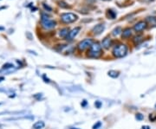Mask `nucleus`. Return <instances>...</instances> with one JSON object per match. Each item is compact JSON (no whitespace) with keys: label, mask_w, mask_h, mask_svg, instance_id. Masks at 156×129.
<instances>
[{"label":"nucleus","mask_w":156,"mask_h":129,"mask_svg":"<svg viewBox=\"0 0 156 129\" xmlns=\"http://www.w3.org/2000/svg\"><path fill=\"white\" fill-rule=\"evenodd\" d=\"M80 30H81V27H75V29H73L72 30H70L69 32L68 36H66V40L67 41H72L77 36V34L79 33Z\"/></svg>","instance_id":"423d86ee"},{"label":"nucleus","mask_w":156,"mask_h":129,"mask_svg":"<svg viewBox=\"0 0 156 129\" xmlns=\"http://www.w3.org/2000/svg\"><path fill=\"white\" fill-rule=\"evenodd\" d=\"M101 126H102V122L101 121H97L94 126H93V129H99L100 127H101Z\"/></svg>","instance_id":"aec40b11"},{"label":"nucleus","mask_w":156,"mask_h":129,"mask_svg":"<svg viewBox=\"0 0 156 129\" xmlns=\"http://www.w3.org/2000/svg\"><path fill=\"white\" fill-rule=\"evenodd\" d=\"M104 29H105L104 24H97V25H95V26L93 28L92 32H93L95 35H100V34H102V33L103 32Z\"/></svg>","instance_id":"6e6552de"},{"label":"nucleus","mask_w":156,"mask_h":129,"mask_svg":"<svg viewBox=\"0 0 156 129\" xmlns=\"http://www.w3.org/2000/svg\"><path fill=\"white\" fill-rule=\"evenodd\" d=\"M77 19V16L73 13H63L61 15V20L62 22L65 24H70L75 22Z\"/></svg>","instance_id":"20e7f679"},{"label":"nucleus","mask_w":156,"mask_h":129,"mask_svg":"<svg viewBox=\"0 0 156 129\" xmlns=\"http://www.w3.org/2000/svg\"><path fill=\"white\" fill-rule=\"evenodd\" d=\"M119 75H120L119 71H115V70H110V71H108V75L110 77H112V78H117V77L119 76Z\"/></svg>","instance_id":"4468645a"},{"label":"nucleus","mask_w":156,"mask_h":129,"mask_svg":"<svg viewBox=\"0 0 156 129\" xmlns=\"http://www.w3.org/2000/svg\"><path fill=\"white\" fill-rule=\"evenodd\" d=\"M43 78H44V79L45 80V81H44L45 82H50V80H49V78H46V75H44L43 76Z\"/></svg>","instance_id":"b1692460"},{"label":"nucleus","mask_w":156,"mask_h":129,"mask_svg":"<svg viewBox=\"0 0 156 129\" xmlns=\"http://www.w3.org/2000/svg\"><path fill=\"white\" fill-rule=\"evenodd\" d=\"M5 80V77H3V76H0V81H4Z\"/></svg>","instance_id":"cd10ccee"},{"label":"nucleus","mask_w":156,"mask_h":129,"mask_svg":"<svg viewBox=\"0 0 156 129\" xmlns=\"http://www.w3.org/2000/svg\"><path fill=\"white\" fill-rule=\"evenodd\" d=\"M58 4H59V6H60V7H62V8H65V9L69 8V5H68L65 2H63V1H62V2H59Z\"/></svg>","instance_id":"6ab92c4d"},{"label":"nucleus","mask_w":156,"mask_h":129,"mask_svg":"<svg viewBox=\"0 0 156 129\" xmlns=\"http://www.w3.org/2000/svg\"><path fill=\"white\" fill-rule=\"evenodd\" d=\"M113 56L116 58H122L125 56L128 53V47L125 44H119L114 48Z\"/></svg>","instance_id":"f03ea898"},{"label":"nucleus","mask_w":156,"mask_h":129,"mask_svg":"<svg viewBox=\"0 0 156 129\" xmlns=\"http://www.w3.org/2000/svg\"><path fill=\"white\" fill-rule=\"evenodd\" d=\"M70 129H80V128H76V127H71Z\"/></svg>","instance_id":"c85d7f7f"},{"label":"nucleus","mask_w":156,"mask_h":129,"mask_svg":"<svg viewBox=\"0 0 156 129\" xmlns=\"http://www.w3.org/2000/svg\"><path fill=\"white\" fill-rule=\"evenodd\" d=\"M147 27V24L146 21H140L137 24H135V25L134 26V30L136 32H141L143 31Z\"/></svg>","instance_id":"0eeeda50"},{"label":"nucleus","mask_w":156,"mask_h":129,"mask_svg":"<svg viewBox=\"0 0 156 129\" xmlns=\"http://www.w3.org/2000/svg\"><path fill=\"white\" fill-rule=\"evenodd\" d=\"M135 119H136L137 120H142L144 119V115H143L142 114H141V113H137V114H135Z\"/></svg>","instance_id":"a211bd4d"},{"label":"nucleus","mask_w":156,"mask_h":129,"mask_svg":"<svg viewBox=\"0 0 156 129\" xmlns=\"http://www.w3.org/2000/svg\"><path fill=\"white\" fill-rule=\"evenodd\" d=\"M86 105H87V101H86V100H84V101H83V102L82 103V106H83V107H85Z\"/></svg>","instance_id":"393cba45"},{"label":"nucleus","mask_w":156,"mask_h":129,"mask_svg":"<svg viewBox=\"0 0 156 129\" xmlns=\"http://www.w3.org/2000/svg\"><path fill=\"white\" fill-rule=\"evenodd\" d=\"M102 105V103L100 101H96L95 102V106L96 108H101Z\"/></svg>","instance_id":"4be33fe9"},{"label":"nucleus","mask_w":156,"mask_h":129,"mask_svg":"<svg viewBox=\"0 0 156 129\" xmlns=\"http://www.w3.org/2000/svg\"><path fill=\"white\" fill-rule=\"evenodd\" d=\"M142 129H150V127L148 126H142Z\"/></svg>","instance_id":"a878e982"},{"label":"nucleus","mask_w":156,"mask_h":129,"mask_svg":"<svg viewBox=\"0 0 156 129\" xmlns=\"http://www.w3.org/2000/svg\"><path fill=\"white\" fill-rule=\"evenodd\" d=\"M142 41H143V36H142L141 35H138V36H134V39H133V42H134V44L135 45L140 44Z\"/></svg>","instance_id":"f8f14e48"},{"label":"nucleus","mask_w":156,"mask_h":129,"mask_svg":"<svg viewBox=\"0 0 156 129\" xmlns=\"http://www.w3.org/2000/svg\"><path fill=\"white\" fill-rule=\"evenodd\" d=\"M142 1H144V2H152V1H153V0H142Z\"/></svg>","instance_id":"bb28decb"},{"label":"nucleus","mask_w":156,"mask_h":129,"mask_svg":"<svg viewBox=\"0 0 156 129\" xmlns=\"http://www.w3.org/2000/svg\"><path fill=\"white\" fill-rule=\"evenodd\" d=\"M146 22L151 24H156V17H147Z\"/></svg>","instance_id":"2eb2a0df"},{"label":"nucleus","mask_w":156,"mask_h":129,"mask_svg":"<svg viewBox=\"0 0 156 129\" xmlns=\"http://www.w3.org/2000/svg\"><path fill=\"white\" fill-rule=\"evenodd\" d=\"M133 32H132V29L130 28H126L125 30H123L122 31V38H128L132 36Z\"/></svg>","instance_id":"9d476101"},{"label":"nucleus","mask_w":156,"mask_h":129,"mask_svg":"<svg viewBox=\"0 0 156 129\" xmlns=\"http://www.w3.org/2000/svg\"><path fill=\"white\" fill-rule=\"evenodd\" d=\"M11 68H13V65H12L11 63H5V64L3 66V69H11Z\"/></svg>","instance_id":"412c9836"},{"label":"nucleus","mask_w":156,"mask_h":129,"mask_svg":"<svg viewBox=\"0 0 156 129\" xmlns=\"http://www.w3.org/2000/svg\"><path fill=\"white\" fill-rule=\"evenodd\" d=\"M102 54V48L99 42H93L88 51V56L91 58H98Z\"/></svg>","instance_id":"f257e3e1"},{"label":"nucleus","mask_w":156,"mask_h":129,"mask_svg":"<svg viewBox=\"0 0 156 129\" xmlns=\"http://www.w3.org/2000/svg\"><path fill=\"white\" fill-rule=\"evenodd\" d=\"M155 108H156V105H155Z\"/></svg>","instance_id":"c756f323"},{"label":"nucleus","mask_w":156,"mask_h":129,"mask_svg":"<svg viewBox=\"0 0 156 129\" xmlns=\"http://www.w3.org/2000/svg\"><path fill=\"white\" fill-rule=\"evenodd\" d=\"M121 32H122V28H121V27H116V28L113 30V33H112V34H113L114 36H118Z\"/></svg>","instance_id":"dca6fc26"},{"label":"nucleus","mask_w":156,"mask_h":129,"mask_svg":"<svg viewBox=\"0 0 156 129\" xmlns=\"http://www.w3.org/2000/svg\"><path fill=\"white\" fill-rule=\"evenodd\" d=\"M112 44H113V41L112 39H110L109 37H106L103 39L102 42V46L106 49V50H108L111 46H112Z\"/></svg>","instance_id":"1a4fd4ad"},{"label":"nucleus","mask_w":156,"mask_h":129,"mask_svg":"<svg viewBox=\"0 0 156 129\" xmlns=\"http://www.w3.org/2000/svg\"><path fill=\"white\" fill-rule=\"evenodd\" d=\"M108 17H109V18H111V19H114L115 18V17H116V13H114L113 11H111V10H108Z\"/></svg>","instance_id":"f3484780"},{"label":"nucleus","mask_w":156,"mask_h":129,"mask_svg":"<svg viewBox=\"0 0 156 129\" xmlns=\"http://www.w3.org/2000/svg\"><path fill=\"white\" fill-rule=\"evenodd\" d=\"M41 24H42L43 28H44V29H46V30L53 29V28L56 25V21L50 19V17L47 16V15H45V14H43V15H42Z\"/></svg>","instance_id":"7ed1b4c3"},{"label":"nucleus","mask_w":156,"mask_h":129,"mask_svg":"<svg viewBox=\"0 0 156 129\" xmlns=\"http://www.w3.org/2000/svg\"><path fill=\"white\" fill-rule=\"evenodd\" d=\"M45 126V124L44 121L40 120V121H36L34 125H33V129H43Z\"/></svg>","instance_id":"9b49d317"},{"label":"nucleus","mask_w":156,"mask_h":129,"mask_svg":"<svg viewBox=\"0 0 156 129\" xmlns=\"http://www.w3.org/2000/svg\"><path fill=\"white\" fill-rule=\"evenodd\" d=\"M44 8H45L46 10H48V11H50L52 10V9H51V8H50V6H48V5H44Z\"/></svg>","instance_id":"5701e85b"},{"label":"nucleus","mask_w":156,"mask_h":129,"mask_svg":"<svg viewBox=\"0 0 156 129\" xmlns=\"http://www.w3.org/2000/svg\"><path fill=\"white\" fill-rule=\"evenodd\" d=\"M92 44H93L92 39L87 38V39H84L82 42H80L79 44H78V45H77V48H78V50H79L80 51H83V50H85L88 48L89 49L90 46L92 45Z\"/></svg>","instance_id":"39448f33"},{"label":"nucleus","mask_w":156,"mask_h":129,"mask_svg":"<svg viewBox=\"0 0 156 129\" xmlns=\"http://www.w3.org/2000/svg\"><path fill=\"white\" fill-rule=\"evenodd\" d=\"M69 32V28H64V29H62V30L59 31V36H60L61 37H64V38H66V36H68Z\"/></svg>","instance_id":"ddd939ff"}]
</instances>
